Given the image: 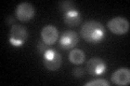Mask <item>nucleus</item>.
<instances>
[{"label":"nucleus","mask_w":130,"mask_h":86,"mask_svg":"<svg viewBox=\"0 0 130 86\" xmlns=\"http://www.w3.org/2000/svg\"><path fill=\"white\" fill-rule=\"evenodd\" d=\"M80 34L85 41L92 44H96L104 39L105 29L101 23L96 20H89L83 25Z\"/></svg>","instance_id":"obj_1"},{"label":"nucleus","mask_w":130,"mask_h":86,"mask_svg":"<svg viewBox=\"0 0 130 86\" xmlns=\"http://www.w3.org/2000/svg\"><path fill=\"white\" fill-rule=\"evenodd\" d=\"M27 38H28V32L23 26L13 25L11 27L10 36H9V41H10L11 45L16 46V47L22 46L26 42Z\"/></svg>","instance_id":"obj_2"},{"label":"nucleus","mask_w":130,"mask_h":86,"mask_svg":"<svg viewBox=\"0 0 130 86\" xmlns=\"http://www.w3.org/2000/svg\"><path fill=\"white\" fill-rule=\"evenodd\" d=\"M43 64L46 68L50 71H56L59 70L61 65H62V57L56 51L49 50L43 53Z\"/></svg>","instance_id":"obj_3"},{"label":"nucleus","mask_w":130,"mask_h":86,"mask_svg":"<svg viewBox=\"0 0 130 86\" xmlns=\"http://www.w3.org/2000/svg\"><path fill=\"white\" fill-rule=\"evenodd\" d=\"M108 29L115 35H124L129 31V22L121 16H116L108 20Z\"/></svg>","instance_id":"obj_4"},{"label":"nucleus","mask_w":130,"mask_h":86,"mask_svg":"<svg viewBox=\"0 0 130 86\" xmlns=\"http://www.w3.org/2000/svg\"><path fill=\"white\" fill-rule=\"evenodd\" d=\"M35 15L34 6L29 2H22L16 7L15 9V16L21 22H28Z\"/></svg>","instance_id":"obj_5"},{"label":"nucleus","mask_w":130,"mask_h":86,"mask_svg":"<svg viewBox=\"0 0 130 86\" xmlns=\"http://www.w3.org/2000/svg\"><path fill=\"white\" fill-rule=\"evenodd\" d=\"M86 69L89 74H91L92 76H99L102 75L106 71V64H105V61L102 58L94 57V58L88 60L86 65Z\"/></svg>","instance_id":"obj_6"},{"label":"nucleus","mask_w":130,"mask_h":86,"mask_svg":"<svg viewBox=\"0 0 130 86\" xmlns=\"http://www.w3.org/2000/svg\"><path fill=\"white\" fill-rule=\"evenodd\" d=\"M79 42V37L73 30L64 31L59 40V44L63 50H73Z\"/></svg>","instance_id":"obj_7"},{"label":"nucleus","mask_w":130,"mask_h":86,"mask_svg":"<svg viewBox=\"0 0 130 86\" xmlns=\"http://www.w3.org/2000/svg\"><path fill=\"white\" fill-rule=\"evenodd\" d=\"M59 39V31L53 25H47L41 30V41L47 45H53Z\"/></svg>","instance_id":"obj_8"},{"label":"nucleus","mask_w":130,"mask_h":86,"mask_svg":"<svg viewBox=\"0 0 130 86\" xmlns=\"http://www.w3.org/2000/svg\"><path fill=\"white\" fill-rule=\"evenodd\" d=\"M112 82L116 85L125 86L130 83V70L128 68H119L112 74Z\"/></svg>","instance_id":"obj_9"},{"label":"nucleus","mask_w":130,"mask_h":86,"mask_svg":"<svg viewBox=\"0 0 130 86\" xmlns=\"http://www.w3.org/2000/svg\"><path fill=\"white\" fill-rule=\"evenodd\" d=\"M64 20L68 26H78L81 22V13L77 9L67 11L64 13Z\"/></svg>","instance_id":"obj_10"},{"label":"nucleus","mask_w":130,"mask_h":86,"mask_svg":"<svg viewBox=\"0 0 130 86\" xmlns=\"http://www.w3.org/2000/svg\"><path fill=\"white\" fill-rule=\"evenodd\" d=\"M68 59L72 64L80 65L85 61V53L81 50H78V48H73L68 54Z\"/></svg>","instance_id":"obj_11"},{"label":"nucleus","mask_w":130,"mask_h":86,"mask_svg":"<svg viewBox=\"0 0 130 86\" xmlns=\"http://www.w3.org/2000/svg\"><path fill=\"white\" fill-rule=\"evenodd\" d=\"M59 8L60 10L63 12V13H65V12L67 11H71V10H74L76 9V6L75 3L73 1H70V0H65V1H61L59 3Z\"/></svg>","instance_id":"obj_12"},{"label":"nucleus","mask_w":130,"mask_h":86,"mask_svg":"<svg viewBox=\"0 0 130 86\" xmlns=\"http://www.w3.org/2000/svg\"><path fill=\"white\" fill-rule=\"evenodd\" d=\"M86 86H109V82L106 81V80H103V79H95V80H93V81H89L87 82L86 84H85Z\"/></svg>","instance_id":"obj_13"},{"label":"nucleus","mask_w":130,"mask_h":86,"mask_svg":"<svg viewBox=\"0 0 130 86\" xmlns=\"http://www.w3.org/2000/svg\"><path fill=\"white\" fill-rule=\"evenodd\" d=\"M38 50H39V52L40 53H41V54H43V53L44 52H47L48 50H49V45H47V44L46 43H44L43 42V41H40V42H38Z\"/></svg>","instance_id":"obj_14"},{"label":"nucleus","mask_w":130,"mask_h":86,"mask_svg":"<svg viewBox=\"0 0 130 86\" xmlns=\"http://www.w3.org/2000/svg\"><path fill=\"white\" fill-rule=\"evenodd\" d=\"M73 74H74L75 77L79 79V77H81L84 75V70L81 68H75L74 70H73Z\"/></svg>","instance_id":"obj_15"},{"label":"nucleus","mask_w":130,"mask_h":86,"mask_svg":"<svg viewBox=\"0 0 130 86\" xmlns=\"http://www.w3.org/2000/svg\"><path fill=\"white\" fill-rule=\"evenodd\" d=\"M7 23L8 24H10V25L13 26V23H14V18L13 17H11V16H9V17L7 18Z\"/></svg>","instance_id":"obj_16"}]
</instances>
